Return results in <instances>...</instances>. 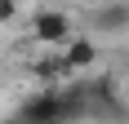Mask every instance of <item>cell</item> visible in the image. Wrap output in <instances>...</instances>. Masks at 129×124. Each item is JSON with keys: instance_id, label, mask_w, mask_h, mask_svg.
<instances>
[{"instance_id": "cell-1", "label": "cell", "mask_w": 129, "mask_h": 124, "mask_svg": "<svg viewBox=\"0 0 129 124\" xmlns=\"http://www.w3.org/2000/svg\"><path fill=\"white\" fill-rule=\"evenodd\" d=\"M13 115H18L22 124H71L67 120V98H62V89H53V84L27 93L22 106H18Z\"/></svg>"}, {"instance_id": "cell-2", "label": "cell", "mask_w": 129, "mask_h": 124, "mask_svg": "<svg viewBox=\"0 0 129 124\" xmlns=\"http://www.w3.org/2000/svg\"><path fill=\"white\" fill-rule=\"evenodd\" d=\"M31 40H40V44H67V40H71V13L40 9L36 18H31Z\"/></svg>"}, {"instance_id": "cell-3", "label": "cell", "mask_w": 129, "mask_h": 124, "mask_svg": "<svg viewBox=\"0 0 129 124\" xmlns=\"http://www.w3.org/2000/svg\"><path fill=\"white\" fill-rule=\"evenodd\" d=\"M98 31H107V36H125L129 31V0H107V5H98L89 18Z\"/></svg>"}, {"instance_id": "cell-4", "label": "cell", "mask_w": 129, "mask_h": 124, "mask_svg": "<svg viewBox=\"0 0 129 124\" xmlns=\"http://www.w3.org/2000/svg\"><path fill=\"white\" fill-rule=\"evenodd\" d=\"M93 62H98V44H93L89 36H80V40H67V44H62V67H67V75H76V71H89Z\"/></svg>"}, {"instance_id": "cell-5", "label": "cell", "mask_w": 129, "mask_h": 124, "mask_svg": "<svg viewBox=\"0 0 129 124\" xmlns=\"http://www.w3.org/2000/svg\"><path fill=\"white\" fill-rule=\"evenodd\" d=\"M31 75H36V80H45V84H53L58 75H67L62 53H45V58H36V62H31Z\"/></svg>"}, {"instance_id": "cell-6", "label": "cell", "mask_w": 129, "mask_h": 124, "mask_svg": "<svg viewBox=\"0 0 129 124\" xmlns=\"http://www.w3.org/2000/svg\"><path fill=\"white\" fill-rule=\"evenodd\" d=\"M18 18V0H0V27Z\"/></svg>"}, {"instance_id": "cell-7", "label": "cell", "mask_w": 129, "mask_h": 124, "mask_svg": "<svg viewBox=\"0 0 129 124\" xmlns=\"http://www.w3.org/2000/svg\"><path fill=\"white\" fill-rule=\"evenodd\" d=\"M0 124H22V120H18V115H9V120H0Z\"/></svg>"}]
</instances>
